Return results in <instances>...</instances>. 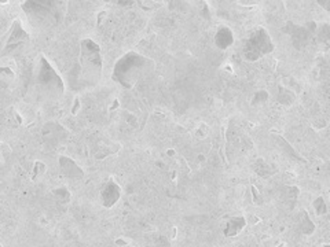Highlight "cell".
<instances>
[{
    "label": "cell",
    "instance_id": "cell-7",
    "mask_svg": "<svg viewBox=\"0 0 330 247\" xmlns=\"http://www.w3.org/2000/svg\"><path fill=\"white\" fill-rule=\"evenodd\" d=\"M121 192H123L121 187L113 179L108 180L106 184L101 189V204H102V206L106 209L113 208L121 198Z\"/></svg>",
    "mask_w": 330,
    "mask_h": 247
},
{
    "label": "cell",
    "instance_id": "cell-31",
    "mask_svg": "<svg viewBox=\"0 0 330 247\" xmlns=\"http://www.w3.org/2000/svg\"><path fill=\"white\" fill-rule=\"evenodd\" d=\"M278 247H284V243H281V244H279V246Z\"/></svg>",
    "mask_w": 330,
    "mask_h": 247
},
{
    "label": "cell",
    "instance_id": "cell-27",
    "mask_svg": "<svg viewBox=\"0 0 330 247\" xmlns=\"http://www.w3.org/2000/svg\"><path fill=\"white\" fill-rule=\"evenodd\" d=\"M79 109H80V99L79 97H76L73 103V109H72V114H76V113L79 112Z\"/></svg>",
    "mask_w": 330,
    "mask_h": 247
},
{
    "label": "cell",
    "instance_id": "cell-5",
    "mask_svg": "<svg viewBox=\"0 0 330 247\" xmlns=\"http://www.w3.org/2000/svg\"><path fill=\"white\" fill-rule=\"evenodd\" d=\"M274 50H275V44L272 43L270 33L267 32V29L259 26L256 30L252 32L244 44L242 57L248 62H256L263 57L271 54Z\"/></svg>",
    "mask_w": 330,
    "mask_h": 247
},
{
    "label": "cell",
    "instance_id": "cell-22",
    "mask_svg": "<svg viewBox=\"0 0 330 247\" xmlns=\"http://www.w3.org/2000/svg\"><path fill=\"white\" fill-rule=\"evenodd\" d=\"M268 92L264 91V89H260V91H257L255 92L253 97H252V106H260V105H264V103L268 101Z\"/></svg>",
    "mask_w": 330,
    "mask_h": 247
},
{
    "label": "cell",
    "instance_id": "cell-16",
    "mask_svg": "<svg viewBox=\"0 0 330 247\" xmlns=\"http://www.w3.org/2000/svg\"><path fill=\"white\" fill-rule=\"evenodd\" d=\"M15 80V69L0 63V88H9Z\"/></svg>",
    "mask_w": 330,
    "mask_h": 247
},
{
    "label": "cell",
    "instance_id": "cell-19",
    "mask_svg": "<svg viewBox=\"0 0 330 247\" xmlns=\"http://www.w3.org/2000/svg\"><path fill=\"white\" fill-rule=\"evenodd\" d=\"M120 149H121V145L118 144V143H112V144L101 147L98 153L95 154V160H105V158H108L110 155L116 154Z\"/></svg>",
    "mask_w": 330,
    "mask_h": 247
},
{
    "label": "cell",
    "instance_id": "cell-10",
    "mask_svg": "<svg viewBox=\"0 0 330 247\" xmlns=\"http://www.w3.org/2000/svg\"><path fill=\"white\" fill-rule=\"evenodd\" d=\"M247 227V218L244 216H232L227 220L223 228V235L226 237H235L240 232Z\"/></svg>",
    "mask_w": 330,
    "mask_h": 247
},
{
    "label": "cell",
    "instance_id": "cell-6",
    "mask_svg": "<svg viewBox=\"0 0 330 247\" xmlns=\"http://www.w3.org/2000/svg\"><path fill=\"white\" fill-rule=\"evenodd\" d=\"M29 39V33L25 30L20 18L14 20V22L11 24L10 32L5 40V44H3V55H14V54L20 53L28 44Z\"/></svg>",
    "mask_w": 330,
    "mask_h": 247
},
{
    "label": "cell",
    "instance_id": "cell-14",
    "mask_svg": "<svg viewBox=\"0 0 330 247\" xmlns=\"http://www.w3.org/2000/svg\"><path fill=\"white\" fill-rule=\"evenodd\" d=\"M272 139H274V141H275L276 144L281 147V150L284 151L286 155H289L291 158H293V160H296V161H300V162H306V161L303 160V157H301V155L299 154V153H297V151H296L293 147H292L291 143L286 140L285 137H282L281 135H276V133H275V135H272Z\"/></svg>",
    "mask_w": 330,
    "mask_h": 247
},
{
    "label": "cell",
    "instance_id": "cell-25",
    "mask_svg": "<svg viewBox=\"0 0 330 247\" xmlns=\"http://www.w3.org/2000/svg\"><path fill=\"white\" fill-rule=\"evenodd\" d=\"M11 153V149L6 143H0V158L2 160H6Z\"/></svg>",
    "mask_w": 330,
    "mask_h": 247
},
{
    "label": "cell",
    "instance_id": "cell-28",
    "mask_svg": "<svg viewBox=\"0 0 330 247\" xmlns=\"http://www.w3.org/2000/svg\"><path fill=\"white\" fill-rule=\"evenodd\" d=\"M114 243H116L117 246L124 247V246H127V244H128V240H125V239H123V237H121V239L118 237V239H116V240H114Z\"/></svg>",
    "mask_w": 330,
    "mask_h": 247
},
{
    "label": "cell",
    "instance_id": "cell-8",
    "mask_svg": "<svg viewBox=\"0 0 330 247\" xmlns=\"http://www.w3.org/2000/svg\"><path fill=\"white\" fill-rule=\"evenodd\" d=\"M59 169H61V173L64 177L69 180H81L84 179V173L83 168L80 166L77 162H74L72 158L69 157H65V155H61L58 160Z\"/></svg>",
    "mask_w": 330,
    "mask_h": 247
},
{
    "label": "cell",
    "instance_id": "cell-12",
    "mask_svg": "<svg viewBox=\"0 0 330 247\" xmlns=\"http://www.w3.org/2000/svg\"><path fill=\"white\" fill-rule=\"evenodd\" d=\"M285 28L286 32L292 36L296 47H303V45H306L308 43L310 30L304 29L303 26H299V25H293L292 22H289V26L286 25Z\"/></svg>",
    "mask_w": 330,
    "mask_h": 247
},
{
    "label": "cell",
    "instance_id": "cell-18",
    "mask_svg": "<svg viewBox=\"0 0 330 247\" xmlns=\"http://www.w3.org/2000/svg\"><path fill=\"white\" fill-rule=\"evenodd\" d=\"M53 196L59 205H68L72 201V194H70L69 188L65 187V185H61V187L53 189Z\"/></svg>",
    "mask_w": 330,
    "mask_h": 247
},
{
    "label": "cell",
    "instance_id": "cell-32",
    "mask_svg": "<svg viewBox=\"0 0 330 247\" xmlns=\"http://www.w3.org/2000/svg\"><path fill=\"white\" fill-rule=\"evenodd\" d=\"M0 247H2V243H0Z\"/></svg>",
    "mask_w": 330,
    "mask_h": 247
},
{
    "label": "cell",
    "instance_id": "cell-24",
    "mask_svg": "<svg viewBox=\"0 0 330 247\" xmlns=\"http://www.w3.org/2000/svg\"><path fill=\"white\" fill-rule=\"evenodd\" d=\"M251 194H252V201H253V204L256 205L263 204V196H261V194L257 191V188L255 187V185H252L251 187Z\"/></svg>",
    "mask_w": 330,
    "mask_h": 247
},
{
    "label": "cell",
    "instance_id": "cell-23",
    "mask_svg": "<svg viewBox=\"0 0 330 247\" xmlns=\"http://www.w3.org/2000/svg\"><path fill=\"white\" fill-rule=\"evenodd\" d=\"M286 202L291 204V208H293V205L297 201V196H299V188L295 187V185H288L286 187Z\"/></svg>",
    "mask_w": 330,
    "mask_h": 247
},
{
    "label": "cell",
    "instance_id": "cell-26",
    "mask_svg": "<svg viewBox=\"0 0 330 247\" xmlns=\"http://www.w3.org/2000/svg\"><path fill=\"white\" fill-rule=\"evenodd\" d=\"M207 135H208L207 125H205V124H201V125L198 126L197 136H198V137H201V139H204V137H205Z\"/></svg>",
    "mask_w": 330,
    "mask_h": 247
},
{
    "label": "cell",
    "instance_id": "cell-13",
    "mask_svg": "<svg viewBox=\"0 0 330 247\" xmlns=\"http://www.w3.org/2000/svg\"><path fill=\"white\" fill-rule=\"evenodd\" d=\"M234 43V33L230 28L227 26H220L215 34V45L219 50L230 48Z\"/></svg>",
    "mask_w": 330,
    "mask_h": 247
},
{
    "label": "cell",
    "instance_id": "cell-21",
    "mask_svg": "<svg viewBox=\"0 0 330 247\" xmlns=\"http://www.w3.org/2000/svg\"><path fill=\"white\" fill-rule=\"evenodd\" d=\"M312 208H314V210H315V213L318 214V216H325V214H327V205H326L323 196H318V198L314 199Z\"/></svg>",
    "mask_w": 330,
    "mask_h": 247
},
{
    "label": "cell",
    "instance_id": "cell-1",
    "mask_svg": "<svg viewBox=\"0 0 330 247\" xmlns=\"http://www.w3.org/2000/svg\"><path fill=\"white\" fill-rule=\"evenodd\" d=\"M102 70L101 47L92 39H83L80 41L79 59L69 72V88L80 92L97 87L102 78Z\"/></svg>",
    "mask_w": 330,
    "mask_h": 247
},
{
    "label": "cell",
    "instance_id": "cell-29",
    "mask_svg": "<svg viewBox=\"0 0 330 247\" xmlns=\"http://www.w3.org/2000/svg\"><path fill=\"white\" fill-rule=\"evenodd\" d=\"M105 15H106V13H101V14H98V21H97V25H98V26L99 25H102L104 20L106 18Z\"/></svg>",
    "mask_w": 330,
    "mask_h": 247
},
{
    "label": "cell",
    "instance_id": "cell-3",
    "mask_svg": "<svg viewBox=\"0 0 330 247\" xmlns=\"http://www.w3.org/2000/svg\"><path fill=\"white\" fill-rule=\"evenodd\" d=\"M32 87L43 101H57L65 92V81L44 55H39L33 68Z\"/></svg>",
    "mask_w": 330,
    "mask_h": 247
},
{
    "label": "cell",
    "instance_id": "cell-4",
    "mask_svg": "<svg viewBox=\"0 0 330 247\" xmlns=\"http://www.w3.org/2000/svg\"><path fill=\"white\" fill-rule=\"evenodd\" d=\"M21 9L30 24L39 29L55 28L66 14V3L54 0H28L21 5Z\"/></svg>",
    "mask_w": 330,
    "mask_h": 247
},
{
    "label": "cell",
    "instance_id": "cell-30",
    "mask_svg": "<svg viewBox=\"0 0 330 247\" xmlns=\"http://www.w3.org/2000/svg\"><path fill=\"white\" fill-rule=\"evenodd\" d=\"M167 154L168 155H175V154H176V153H175V151H173V150H168Z\"/></svg>",
    "mask_w": 330,
    "mask_h": 247
},
{
    "label": "cell",
    "instance_id": "cell-2",
    "mask_svg": "<svg viewBox=\"0 0 330 247\" xmlns=\"http://www.w3.org/2000/svg\"><path fill=\"white\" fill-rule=\"evenodd\" d=\"M156 63L153 59L145 57L136 51H129L116 61L112 73V80L120 87L131 89L146 74L154 70Z\"/></svg>",
    "mask_w": 330,
    "mask_h": 247
},
{
    "label": "cell",
    "instance_id": "cell-17",
    "mask_svg": "<svg viewBox=\"0 0 330 247\" xmlns=\"http://www.w3.org/2000/svg\"><path fill=\"white\" fill-rule=\"evenodd\" d=\"M276 102L282 105V106H292L296 102L295 92H292L289 88L278 87V95H276Z\"/></svg>",
    "mask_w": 330,
    "mask_h": 247
},
{
    "label": "cell",
    "instance_id": "cell-20",
    "mask_svg": "<svg viewBox=\"0 0 330 247\" xmlns=\"http://www.w3.org/2000/svg\"><path fill=\"white\" fill-rule=\"evenodd\" d=\"M45 172H47V166L40 161H36L32 168V173H30V180L32 181H39L44 177Z\"/></svg>",
    "mask_w": 330,
    "mask_h": 247
},
{
    "label": "cell",
    "instance_id": "cell-11",
    "mask_svg": "<svg viewBox=\"0 0 330 247\" xmlns=\"http://www.w3.org/2000/svg\"><path fill=\"white\" fill-rule=\"evenodd\" d=\"M252 169L255 170V173L261 179H268L272 175H275L278 168H276V165L271 164L270 161L264 160V158H257L252 165Z\"/></svg>",
    "mask_w": 330,
    "mask_h": 247
},
{
    "label": "cell",
    "instance_id": "cell-9",
    "mask_svg": "<svg viewBox=\"0 0 330 247\" xmlns=\"http://www.w3.org/2000/svg\"><path fill=\"white\" fill-rule=\"evenodd\" d=\"M68 132L65 131V128L57 121H49L45 122L41 129V136L43 139L51 143H58L59 140H62Z\"/></svg>",
    "mask_w": 330,
    "mask_h": 247
},
{
    "label": "cell",
    "instance_id": "cell-15",
    "mask_svg": "<svg viewBox=\"0 0 330 247\" xmlns=\"http://www.w3.org/2000/svg\"><path fill=\"white\" fill-rule=\"evenodd\" d=\"M297 221H299V228H300V232L303 235L310 236V235L315 232V224L311 220L306 210H301L300 214L297 216Z\"/></svg>",
    "mask_w": 330,
    "mask_h": 247
}]
</instances>
